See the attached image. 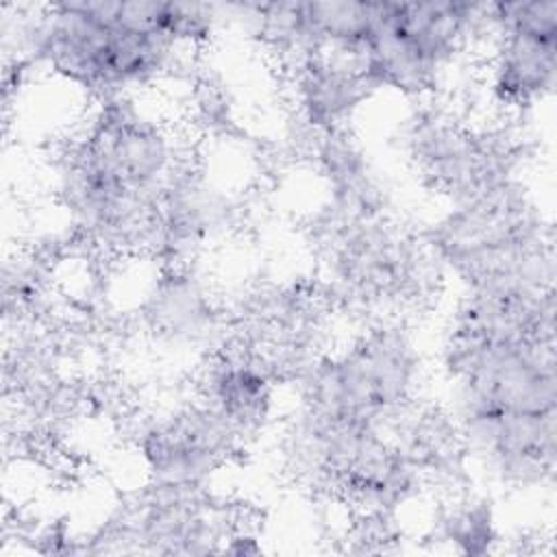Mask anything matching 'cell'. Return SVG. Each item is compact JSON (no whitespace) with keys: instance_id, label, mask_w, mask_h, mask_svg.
<instances>
[{"instance_id":"obj_14","label":"cell","mask_w":557,"mask_h":557,"mask_svg":"<svg viewBox=\"0 0 557 557\" xmlns=\"http://www.w3.org/2000/svg\"><path fill=\"white\" fill-rule=\"evenodd\" d=\"M440 533L457 553L466 555L490 553L498 540L494 511L485 498H463L455 503L444 513Z\"/></svg>"},{"instance_id":"obj_8","label":"cell","mask_w":557,"mask_h":557,"mask_svg":"<svg viewBox=\"0 0 557 557\" xmlns=\"http://www.w3.org/2000/svg\"><path fill=\"white\" fill-rule=\"evenodd\" d=\"M239 444L242 437L202 398L159 411L137 435L148 479L168 485H205Z\"/></svg>"},{"instance_id":"obj_7","label":"cell","mask_w":557,"mask_h":557,"mask_svg":"<svg viewBox=\"0 0 557 557\" xmlns=\"http://www.w3.org/2000/svg\"><path fill=\"white\" fill-rule=\"evenodd\" d=\"M485 85L507 111H527L555 91L557 2L490 4V35L483 44Z\"/></svg>"},{"instance_id":"obj_4","label":"cell","mask_w":557,"mask_h":557,"mask_svg":"<svg viewBox=\"0 0 557 557\" xmlns=\"http://www.w3.org/2000/svg\"><path fill=\"white\" fill-rule=\"evenodd\" d=\"M422 357L411 333L376 320L344 348L311 359L298 376L296 416L333 424H392L416 405Z\"/></svg>"},{"instance_id":"obj_2","label":"cell","mask_w":557,"mask_h":557,"mask_svg":"<svg viewBox=\"0 0 557 557\" xmlns=\"http://www.w3.org/2000/svg\"><path fill=\"white\" fill-rule=\"evenodd\" d=\"M59 168V191L74 224L111 248H148L159 205L185 165L172 128L135 96L96 102Z\"/></svg>"},{"instance_id":"obj_12","label":"cell","mask_w":557,"mask_h":557,"mask_svg":"<svg viewBox=\"0 0 557 557\" xmlns=\"http://www.w3.org/2000/svg\"><path fill=\"white\" fill-rule=\"evenodd\" d=\"M318 161L333 196V211L339 220L383 218L381 178L366 152L346 128L318 133Z\"/></svg>"},{"instance_id":"obj_11","label":"cell","mask_w":557,"mask_h":557,"mask_svg":"<svg viewBox=\"0 0 557 557\" xmlns=\"http://www.w3.org/2000/svg\"><path fill=\"white\" fill-rule=\"evenodd\" d=\"M202 398L242 440L261 431L274 409V379L270 366L250 352L215 355L202 376Z\"/></svg>"},{"instance_id":"obj_13","label":"cell","mask_w":557,"mask_h":557,"mask_svg":"<svg viewBox=\"0 0 557 557\" xmlns=\"http://www.w3.org/2000/svg\"><path fill=\"white\" fill-rule=\"evenodd\" d=\"M152 331L170 344L207 342L215 331V309L202 285L183 272H172L157 283L148 307Z\"/></svg>"},{"instance_id":"obj_1","label":"cell","mask_w":557,"mask_h":557,"mask_svg":"<svg viewBox=\"0 0 557 557\" xmlns=\"http://www.w3.org/2000/svg\"><path fill=\"white\" fill-rule=\"evenodd\" d=\"M215 9L196 2H61L35 9L17 28L20 50L98 102L133 96L205 44Z\"/></svg>"},{"instance_id":"obj_6","label":"cell","mask_w":557,"mask_h":557,"mask_svg":"<svg viewBox=\"0 0 557 557\" xmlns=\"http://www.w3.org/2000/svg\"><path fill=\"white\" fill-rule=\"evenodd\" d=\"M405 146L416 174L448 205L516 178L518 154L503 133L440 111L418 113L405 133Z\"/></svg>"},{"instance_id":"obj_5","label":"cell","mask_w":557,"mask_h":557,"mask_svg":"<svg viewBox=\"0 0 557 557\" xmlns=\"http://www.w3.org/2000/svg\"><path fill=\"white\" fill-rule=\"evenodd\" d=\"M487 15V4L472 2H372L366 39L348 59L374 89L424 98L470 46L485 41Z\"/></svg>"},{"instance_id":"obj_10","label":"cell","mask_w":557,"mask_h":557,"mask_svg":"<svg viewBox=\"0 0 557 557\" xmlns=\"http://www.w3.org/2000/svg\"><path fill=\"white\" fill-rule=\"evenodd\" d=\"M298 113L315 131L346 128L355 111L376 91L352 59L315 50L289 63Z\"/></svg>"},{"instance_id":"obj_9","label":"cell","mask_w":557,"mask_h":557,"mask_svg":"<svg viewBox=\"0 0 557 557\" xmlns=\"http://www.w3.org/2000/svg\"><path fill=\"white\" fill-rule=\"evenodd\" d=\"M205 485L152 483L111 524L107 540H126L141 553H207L220 542Z\"/></svg>"},{"instance_id":"obj_3","label":"cell","mask_w":557,"mask_h":557,"mask_svg":"<svg viewBox=\"0 0 557 557\" xmlns=\"http://www.w3.org/2000/svg\"><path fill=\"white\" fill-rule=\"evenodd\" d=\"M422 244L463 292L553 287V226L518 176L450 202Z\"/></svg>"}]
</instances>
